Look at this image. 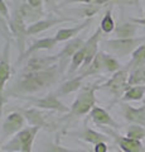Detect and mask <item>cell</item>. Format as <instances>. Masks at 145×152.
Listing matches in <instances>:
<instances>
[{
	"mask_svg": "<svg viewBox=\"0 0 145 152\" xmlns=\"http://www.w3.org/2000/svg\"><path fill=\"white\" fill-rule=\"evenodd\" d=\"M62 74L63 72L59 70L58 65L43 71L23 72L19 76V79L13 84V86L6 91V95L24 98L25 95L42 91V90L52 86L53 84L57 83Z\"/></svg>",
	"mask_w": 145,
	"mask_h": 152,
	"instance_id": "6da1fadb",
	"label": "cell"
},
{
	"mask_svg": "<svg viewBox=\"0 0 145 152\" xmlns=\"http://www.w3.org/2000/svg\"><path fill=\"white\" fill-rule=\"evenodd\" d=\"M39 129L40 128L38 127H27L1 145L0 148L4 152H32L35 136Z\"/></svg>",
	"mask_w": 145,
	"mask_h": 152,
	"instance_id": "7a4b0ae2",
	"label": "cell"
},
{
	"mask_svg": "<svg viewBox=\"0 0 145 152\" xmlns=\"http://www.w3.org/2000/svg\"><path fill=\"white\" fill-rule=\"evenodd\" d=\"M97 86H87L81 90L78 96L74 99L72 105L69 107V114L74 117H82L91 113V110L96 107V96L95 91Z\"/></svg>",
	"mask_w": 145,
	"mask_h": 152,
	"instance_id": "3957f363",
	"label": "cell"
},
{
	"mask_svg": "<svg viewBox=\"0 0 145 152\" xmlns=\"http://www.w3.org/2000/svg\"><path fill=\"white\" fill-rule=\"evenodd\" d=\"M145 42V37H134V38H114V39L104 41L105 47L112 53L120 57H125L128 55H133V52L140 45Z\"/></svg>",
	"mask_w": 145,
	"mask_h": 152,
	"instance_id": "277c9868",
	"label": "cell"
},
{
	"mask_svg": "<svg viewBox=\"0 0 145 152\" xmlns=\"http://www.w3.org/2000/svg\"><path fill=\"white\" fill-rule=\"evenodd\" d=\"M129 70L124 67L119 70L118 72H115L111 77L107 80L106 83L101 84L97 86L99 90H106V91L111 93L115 96V99L118 100L119 98H123L124 93L126 91V89L129 88L128 81H129Z\"/></svg>",
	"mask_w": 145,
	"mask_h": 152,
	"instance_id": "5b68a950",
	"label": "cell"
},
{
	"mask_svg": "<svg viewBox=\"0 0 145 152\" xmlns=\"http://www.w3.org/2000/svg\"><path fill=\"white\" fill-rule=\"evenodd\" d=\"M9 28H10L12 36L15 38L18 42V47H19V57L23 56V53L25 52V42L28 37V26L23 18L22 13L19 9L14 10L13 15L9 19Z\"/></svg>",
	"mask_w": 145,
	"mask_h": 152,
	"instance_id": "8992f818",
	"label": "cell"
},
{
	"mask_svg": "<svg viewBox=\"0 0 145 152\" xmlns=\"http://www.w3.org/2000/svg\"><path fill=\"white\" fill-rule=\"evenodd\" d=\"M25 126V118L24 115L19 112V110H15V112H10L5 117V119L3 122V126H1V137L3 140H6V138H12L19 133L20 131L24 129Z\"/></svg>",
	"mask_w": 145,
	"mask_h": 152,
	"instance_id": "52a82bcc",
	"label": "cell"
},
{
	"mask_svg": "<svg viewBox=\"0 0 145 152\" xmlns=\"http://www.w3.org/2000/svg\"><path fill=\"white\" fill-rule=\"evenodd\" d=\"M12 67H10V39L5 41L3 55L0 56V112L4 104V94H5V85L10 79Z\"/></svg>",
	"mask_w": 145,
	"mask_h": 152,
	"instance_id": "ba28073f",
	"label": "cell"
},
{
	"mask_svg": "<svg viewBox=\"0 0 145 152\" xmlns=\"http://www.w3.org/2000/svg\"><path fill=\"white\" fill-rule=\"evenodd\" d=\"M24 100L29 102L32 107L38 108V109H44V110H54L59 113H69V108L66 107L64 104L54 94H48L43 98H32V96H25L23 98Z\"/></svg>",
	"mask_w": 145,
	"mask_h": 152,
	"instance_id": "9c48e42d",
	"label": "cell"
},
{
	"mask_svg": "<svg viewBox=\"0 0 145 152\" xmlns=\"http://www.w3.org/2000/svg\"><path fill=\"white\" fill-rule=\"evenodd\" d=\"M58 56H32L28 58L23 72H34V71H43L52 69L58 65Z\"/></svg>",
	"mask_w": 145,
	"mask_h": 152,
	"instance_id": "30bf717a",
	"label": "cell"
},
{
	"mask_svg": "<svg viewBox=\"0 0 145 152\" xmlns=\"http://www.w3.org/2000/svg\"><path fill=\"white\" fill-rule=\"evenodd\" d=\"M107 134L111 136L115 140V142L118 143L120 147V150L123 152H145V148L141 143V141H136V140H131L129 137H124L120 136L119 133H116L115 131H112L111 128H106V127H101Z\"/></svg>",
	"mask_w": 145,
	"mask_h": 152,
	"instance_id": "8fae6325",
	"label": "cell"
},
{
	"mask_svg": "<svg viewBox=\"0 0 145 152\" xmlns=\"http://www.w3.org/2000/svg\"><path fill=\"white\" fill-rule=\"evenodd\" d=\"M83 46H85V41H83V38H81V37H76V38L69 39L67 42V45L63 47V50L57 55L58 60H59L58 66H59V70L62 71V72L64 71V69H66L68 61L72 60L74 53L78 52Z\"/></svg>",
	"mask_w": 145,
	"mask_h": 152,
	"instance_id": "7c38bea8",
	"label": "cell"
},
{
	"mask_svg": "<svg viewBox=\"0 0 145 152\" xmlns=\"http://www.w3.org/2000/svg\"><path fill=\"white\" fill-rule=\"evenodd\" d=\"M101 33H102L101 28H97L95 33L85 42V46H83V50H85V62H83L82 67H81V74L90 66V64L93 61L96 55L100 52L99 51V42L101 38Z\"/></svg>",
	"mask_w": 145,
	"mask_h": 152,
	"instance_id": "4fadbf2b",
	"label": "cell"
},
{
	"mask_svg": "<svg viewBox=\"0 0 145 152\" xmlns=\"http://www.w3.org/2000/svg\"><path fill=\"white\" fill-rule=\"evenodd\" d=\"M64 22H74V19L72 18H59V17H48L45 19H40V20L33 23V24L28 26V34L33 36L42 33L49 28H52L57 24H62Z\"/></svg>",
	"mask_w": 145,
	"mask_h": 152,
	"instance_id": "5bb4252c",
	"label": "cell"
},
{
	"mask_svg": "<svg viewBox=\"0 0 145 152\" xmlns=\"http://www.w3.org/2000/svg\"><path fill=\"white\" fill-rule=\"evenodd\" d=\"M121 113L125 121H128L131 124H138L145 128V105L134 108L129 104H121Z\"/></svg>",
	"mask_w": 145,
	"mask_h": 152,
	"instance_id": "9a60e30c",
	"label": "cell"
},
{
	"mask_svg": "<svg viewBox=\"0 0 145 152\" xmlns=\"http://www.w3.org/2000/svg\"><path fill=\"white\" fill-rule=\"evenodd\" d=\"M57 45V41H56L54 37H45V38H40L38 41H34L33 43H32L28 48L25 50V52L23 53V56H20L19 58H18L17 64L18 62H22L23 60H28L29 57H32L34 53L39 51H43V50H52L53 47Z\"/></svg>",
	"mask_w": 145,
	"mask_h": 152,
	"instance_id": "2e32d148",
	"label": "cell"
},
{
	"mask_svg": "<svg viewBox=\"0 0 145 152\" xmlns=\"http://www.w3.org/2000/svg\"><path fill=\"white\" fill-rule=\"evenodd\" d=\"M90 118H91V121L99 127L107 126L109 128H114V129H118L119 128V124L114 121V118H112L110 114L101 107L93 108L91 110V113H90Z\"/></svg>",
	"mask_w": 145,
	"mask_h": 152,
	"instance_id": "e0dca14e",
	"label": "cell"
},
{
	"mask_svg": "<svg viewBox=\"0 0 145 152\" xmlns=\"http://www.w3.org/2000/svg\"><path fill=\"white\" fill-rule=\"evenodd\" d=\"M24 115L25 121L29 123L30 127H38V128H45L48 127V122L45 121V117L43 112H40L38 108H28V109H20L19 110Z\"/></svg>",
	"mask_w": 145,
	"mask_h": 152,
	"instance_id": "ac0fdd59",
	"label": "cell"
},
{
	"mask_svg": "<svg viewBox=\"0 0 145 152\" xmlns=\"http://www.w3.org/2000/svg\"><path fill=\"white\" fill-rule=\"evenodd\" d=\"M92 22V18H86L79 26H76L73 28H62L57 32L56 34V41L57 42H63V41H69V39H73L76 38V36L81 31H83L86 27H88Z\"/></svg>",
	"mask_w": 145,
	"mask_h": 152,
	"instance_id": "d6986e66",
	"label": "cell"
},
{
	"mask_svg": "<svg viewBox=\"0 0 145 152\" xmlns=\"http://www.w3.org/2000/svg\"><path fill=\"white\" fill-rule=\"evenodd\" d=\"M71 134L76 136L77 138L85 141V142H87V143H91L93 146L100 143V142H106L107 138H109V137H107L106 134H104V133L93 131V129H91V128H88V127H86L85 129H82L81 132H74V133H71Z\"/></svg>",
	"mask_w": 145,
	"mask_h": 152,
	"instance_id": "ffe728a7",
	"label": "cell"
},
{
	"mask_svg": "<svg viewBox=\"0 0 145 152\" xmlns=\"http://www.w3.org/2000/svg\"><path fill=\"white\" fill-rule=\"evenodd\" d=\"M139 26L134 22H124L115 27V36L116 38H134L136 36Z\"/></svg>",
	"mask_w": 145,
	"mask_h": 152,
	"instance_id": "44dd1931",
	"label": "cell"
},
{
	"mask_svg": "<svg viewBox=\"0 0 145 152\" xmlns=\"http://www.w3.org/2000/svg\"><path fill=\"white\" fill-rule=\"evenodd\" d=\"M144 65H145V42L143 45H140L138 48L133 52L131 60H130V62L126 66V69H128L130 72V71L141 67Z\"/></svg>",
	"mask_w": 145,
	"mask_h": 152,
	"instance_id": "7402d4cb",
	"label": "cell"
},
{
	"mask_svg": "<svg viewBox=\"0 0 145 152\" xmlns=\"http://www.w3.org/2000/svg\"><path fill=\"white\" fill-rule=\"evenodd\" d=\"M85 79L83 76H76V77H72L61 84V86L58 88V94L61 95H68L71 93H74L77 90L81 89V85H82V80Z\"/></svg>",
	"mask_w": 145,
	"mask_h": 152,
	"instance_id": "603a6c76",
	"label": "cell"
},
{
	"mask_svg": "<svg viewBox=\"0 0 145 152\" xmlns=\"http://www.w3.org/2000/svg\"><path fill=\"white\" fill-rule=\"evenodd\" d=\"M145 95V85H138V86H129L124 93L121 100L123 102H139Z\"/></svg>",
	"mask_w": 145,
	"mask_h": 152,
	"instance_id": "cb8c5ba5",
	"label": "cell"
},
{
	"mask_svg": "<svg viewBox=\"0 0 145 152\" xmlns=\"http://www.w3.org/2000/svg\"><path fill=\"white\" fill-rule=\"evenodd\" d=\"M19 10L22 13L23 18H24L25 23L27 24H29V26L33 24V23H35V22L40 20V18L43 17V13L33 9L29 4H23V5L19 8Z\"/></svg>",
	"mask_w": 145,
	"mask_h": 152,
	"instance_id": "d4e9b609",
	"label": "cell"
},
{
	"mask_svg": "<svg viewBox=\"0 0 145 152\" xmlns=\"http://www.w3.org/2000/svg\"><path fill=\"white\" fill-rule=\"evenodd\" d=\"M101 71H104V65H102V51H100L96 55V57L93 58V61L90 64V66L81 74V76L86 77V76H91V75H97Z\"/></svg>",
	"mask_w": 145,
	"mask_h": 152,
	"instance_id": "484cf974",
	"label": "cell"
},
{
	"mask_svg": "<svg viewBox=\"0 0 145 152\" xmlns=\"http://www.w3.org/2000/svg\"><path fill=\"white\" fill-rule=\"evenodd\" d=\"M102 65H104V71H106V72L115 74L119 70H121V65L119 64V61L114 56L106 53L104 51H102Z\"/></svg>",
	"mask_w": 145,
	"mask_h": 152,
	"instance_id": "4316f807",
	"label": "cell"
},
{
	"mask_svg": "<svg viewBox=\"0 0 145 152\" xmlns=\"http://www.w3.org/2000/svg\"><path fill=\"white\" fill-rule=\"evenodd\" d=\"M129 86H138V85H145V65L139 69L130 71L129 74Z\"/></svg>",
	"mask_w": 145,
	"mask_h": 152,
	"instance_id": "83f0119b",
	"label": "cell"
},
{
	"mask_svg": "<svg viewBox=\"0 0 145 152\" xmlns=\"http://www.w3.org/2000/svg\"><path fill=\"white\" fill-rule=\"evenodd\" d=\"M83 62H85V50H83V47H82V48L79 50L78 52H76L74 56L72 57L71 66H69V70H68V75L69 76L73 75L79 67H82Z\"/></svg>",
	"mask_w": 145,
	"mask_h": 152,
	"instance_id": "f1b7e54d",
	"label": "cell"
},
{
	"mask_svg": "<svg viewBox=\"0 0 145 152\" xmlns=\"http://www.w3.org/2000/svg\"><path fill=\"white\" fill-rule=\"evenodd\" d=\"M115 22H114V18H112V14H111V8L107 9V12L105 13L104 18H102L101 20V24H100V28L101 31L104 33H111L115 31Z\"/></svg>",
	"mask_w": 145,
	"mask_h": 152,
	"instance_id": "f546056e",
	"label": "cell"
},
{
	"mask_svg": "<svg viewBox=\"0 0 145 152\" xmlns=\"http://www.w3.org/2000/svg\"><path fill=\"white\" fill-rule=\"evenodd\" d=\"M126 137L131 140L141 141L145 138V128L138 124H130L126 129Z\"/></svg>",
	"mask_w": 145,
	"mask_h": 152,
	"instance_id": "4dcf8cb0",
	"label": "cell"
},
{
	"mask_svg": "<svg viewBox=\"0 0 145 152\" xmlns=\"http://www.w3.org/2000/svg\"><path fill=\"white\" fill-rule=\"evenodd\" d=\"M111 0H66L63 1L61 5H64V4H72V3H85L88 5H95V7H101L106 3H110Z\"/></svg>",
	"mask_w": 145,
	"mask_h": 152,
	"instance_id": "1f68e13d",
	"label": "cell"
},
{
	"mask_svg": "<svg viewBox=\"0 0 145 152\" xmlns=\"http://www.w3.org/2000/svg\"><path fill=\"white\" fill-rule=\"evenodd\" d=\"M0 33H3V36L5 37V41L10 39L13 37L10 28H9V24H8V20L1 15V13H0Z\"/></svg>",
	"mask_w": 145,
	"mask_h": 152,
	"instance_id": "d6a6232c",
	"label": "cell"
},
{
	"mask_svg": "<svg viewBox=\"0 0 145 152\" xmlns=\"http://www.w3.org/2000/svg\"><path fill=\"white\" fill-rule=\"evenodd\" d=\"M45 152H78V151L66 148V147L61 146L58 142H53V143H50V145L48 146V148L45 150Z\"/></svg>",
	"mask_w": 145,
	"mask_h": 152,
	"instance_id": "836d02e7",
	"label": "cell"
},
{
	"mask_svg": "<svg viewBox=\"0 0 145 152\" xmlns=\"http://www.w3.org/2000/svg\"><path fill=\"white\" fill-rule=\"evenodd\" d=\"M28 4L35 10L43 13V0H28Z\"/></svg>",
	"mask_w": 145,
	"mask_h": 152,
	"instance_id": "e575fe53",
	"label": "cell"
},
{
	"mask_svg": "<svg viewBox=\"0 0 145 152\" xmlns=\"http://www.w3.org/2000/svg\"><path fill=\"white\" fill-rule=\"evenodd\" d=\"M0 13H1V15L6 19L9 22V19H10V15H9V12H8V7L4 0H0Z\"/></svg>",
	"mask_w": 145,
	"mask_h": 152,
	"instance_id": "d590c367",
	"label": "cell"
},
{
	"mask_svg": "<svg viewBox=\"0 0 145 152\" xmlns=\"http://www.w3.org/2000/svg\"><path fill=\"white\" fill-rule=\"evenodd\" d=\"M93 152H109V146L106 142H100L93 146Z\"/></svg>",
	"mask_w": 145,
	"mask_h": 152,
	"instance_id": "8d00e7d4",
	"label": "cell"
},
{
	"mask_svg": "<svg viewBox=\"0 0 145 152\" xmlns=\"http://www.w3.org/2000/svg\"><path fill=\"white\" fill-rule=\"evenodd\" d=\"M131 22L136 23V24H141V26H145V12H144V18H141V19H131Z\"/></svg>",
	"mask_w": 145,
	"mask_h": 152,
	"instance_id": "74e56055",
	"label": "cell"
},
{
	"mask_svg": "<svg viewBox=\"0 0 145 152\" xmlns=\"http://www.w3.org/2000/svg\"><path fill=\"white\" fill-rule=\"evenodd\" d=\"M43 1H45V3H52V0H43Z\"/></svg>",
	"mask_w": 145,
	"mask_h": 152,
	"instance_id": "f35d334b",
	"label": "cell"
},
{
	"mask_svg": "<svg viewBox=\"0 0 145 152\" xmlns=\"http://www.w3.org/2000/svg\"><path fill=\"white\" fill-rule=\"evenodd\" d=\"M144 105H145V104H144Z\"/></svg>",
	"mask_w": 145,
	"mask_h": 152,
	"instance_id": "ab89813d",
	"label": "cell"
}]
</instances>
